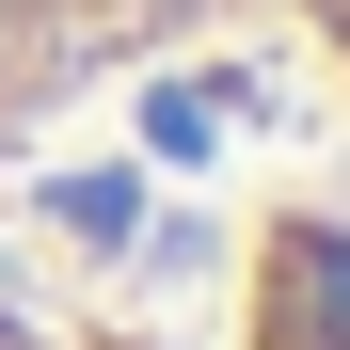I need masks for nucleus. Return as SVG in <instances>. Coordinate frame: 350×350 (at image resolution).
Segmentation results:
<instances>
[{
  "label": "nucleus",
  "mask_w": 350,
  "mask_h": 350,
  "mask_svg": "<svg viewBox=\"0 0 350 350\" xmlns=\"http://www.w3.org/2000/svg\"><path fill=\"white\" fill-rule=\"evenodd\" d=\"M0 350H175V334H80L0 271ZM223 350H350V223H271L255 239V334Z\"/></svg>",
  "instance_id": "f257e3e1"
}]
</instances>
